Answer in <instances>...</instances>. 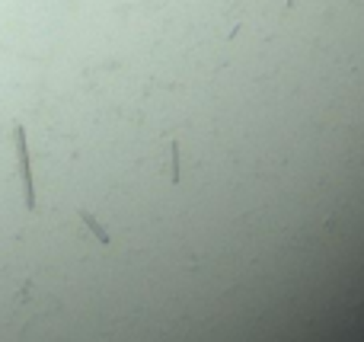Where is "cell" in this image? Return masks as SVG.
<instances>
[{"label":"cell","mask_w":364,"mask_h":342,"mask_svg":"<svg viewBox=\"0 0 364 342\" xmlns=\"http://www.w3.org/2000/svg\"><path fill=\"white\" fill-rule=\"evenodd\" d=\"M16 157H19V173H23V186H26V208L35 211V182H32L29 144H26V128L23 125H16Z\"/></svg>","instance_id":"cell-1"},{"label":"cell","mask_w":364,"mask_h":342,"mask_svg":"<svg viewBox=\"0 0 364 342\" xmlns=\"http://www.w3.org/2000/svg\"><path fill=\"white\" fill-rule=\"evenodd\" d=\"M80 218H83V221H87V224H89V227H93V233H96V237H99V240H102V243H109V237H106V233H102V227H99V224H96V221H93V214H87V211H83V214H80Z\"/></svg>","instance_id":"cell-2"}]
</instances>
